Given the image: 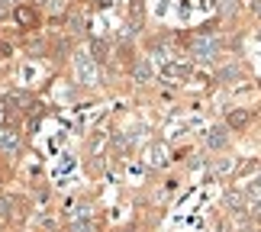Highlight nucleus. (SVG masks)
Listing matches in <instances>:
<instances>
[{
  "label": "nucleus",
  "mask_w": 261,
  "mask_h": 232,
  "mask_svg": "<svg viewBox=\"0 0 261 232\" xmlns=\"http://www.w3.org/2000/svg\"><path fill=\"white\" fill-rule=\"evenodd\" d=\"M77 78H81V81H87V84H90V81H97V74H94V65H90V58H77Z\"/></svg>",
  "instance_id": "obj_1"
},
{
  "label": "nucleus",
  "mask_w": 261,
  "mask_h": 232,
  "mask_svg": "<svg viewBox=\"0 0 261 232\" xmlns=\"http://www.w3.org/2000/svg\"><path fill=\"white\" fill-rule=\"evenodd\" d=\"M0 148H4V152H16V148H19L16 133H10V129H0Z\"/></svg>",
  "instance_id": "obj_2"
},
{
  "label": "nucleus",
  "mask_w": 261,
  "mask_h": 232,
  "mask_svg": "<svg viewBox=\"0 0 261 232\" xmlns=\"http://www.w3.org/2000/svg\"><path fill=\"white\" fill-rule=\"evenodd\" d=\"M245 203L248 207H258L261 203V181H255V184L245 187Z\"/></svg>",
  "instance_id": "obj_3"
},
{
  "label": "nucleus",
  "mask_w": 261,
  "mask_h": 232,
  "mask_svg": "<svg viewBox=\"0 0 261 232\" xmlns=\"http://www.w3.org/2000/svg\"><path fill=\"white\" fill-rule=\"evenodd\" d=\"M206 145H210V148H223V145H226V129H210Z\"/></svg>",
  "instance_id": "obj_4"
},
{
  "label": "nucleus",
  "mask_w": 261,
  "mask_h": 232,
  "mask_svg": "<svg viewBox=\"0 0 261 232\" xmlns=\"http://www.w3.org/2000/svg\"><path fill=\"white\" fill-rule=\"evenodd\" d=\"M97 229H100L97 219H81V223H74V226H71V232H97Z\"/></svg>",
  "instance_id": "obj_5"
},
{
  "label": "nucleus",
  "mask_w": 261,
  "mask_h": 232,
  "mask_svg": "<svg viewBox=\"0 0 261 232\" xmlns=\"http://www.w3.org/2000/svg\"><path fill=\"white\" fill-rule=\"evenodd\" d=\"M42 4H45V10H48V13H65V10H68V0H42Z\"/></svg>",
  "instance_id": "obj_6"
},
{
  "label": "nucleus",
  "mask_w": 261,
  "mask_h": 232,
  "mask_svg": "<svg viewBox=\"0 0 261 232\" xmlns=\"http://www.w3.org/2000/svg\"><path fill=\"white\" fill-rule=\"evenodd\" d=\"M136 78H139V81H148V78H152V68H148L145 62H139V65H136Z\"/></svg>",
  "instance_id": "obj_7"
},
{
  "label": "nucleus",
  "mask_w": 261,
  "mask_h": 232,
  "mask_svg": "<svg viewBox=\"0 0 261 232\" xmlns=\"http://www.w3.org/2000/svg\"><path fill=\"white\" fill-rule=\"evenodd\" d=\"M245 123H248V113H232V116H229V126H236V129L245 126Z\"/></svg>",
  "instance_id": "obj_8"
},
{
  "label": "nucleus",
  "mask_w": 261,
  "mask_h": 232,
  "mask_svg": "<svg viewBox=\"0 0 261 232\" xmlns=\"http://www.w3.org/2000/svg\"><path fill=\"white\" fill-rule=\"evenodd\" d=\"M16 16H19V23H33V10H29V7H19Z\"/></svg>",
  "instance_id": "obj_9"
},
{
  "label": "nucleus",
  "mask_w": 261,
  "mask_h": 232,
  "mask_svg": "<svg viewBox=\"0 0 261 232\" xmlns=\"http://www.w3.org/2000/svg\"><path fill=\"white\" fill-rule=\"evenodd\" d=\"M7 219H10V200L0 197V223H7Z\"/></svg>",
  "instance_id": "obj_10"
},
{
  "label": "nucleus",
  "mask_w": 261,
  "mask_h": 232,
  "mask_svg": "<svg viewBox=\"0 0 261 232\" xmlns=\"http://www.w3.org/2000/svg\"><path fill=\"white\" fill-rule=\"evenodd\" d=\"M184 74H187L184 65H171V68H168V78H184Z\"/></svg>",
  "instance_id": "obj_11"
},
{
  "label": "nucleus",
  "mask_w": 261,
  "mask_h": 232,
  "mask_svg": "<svg viewBox=\"0 0 261 232\" xmlns=\"http://www.w3.org/2000/svg\"><path fill=\"white\" fill-rule=\"evenodd\" d=\"M165 152H162V148H152V165H165V158H162Z\"/></svg>",
  "instance_id": "obj_12"
},
{
  "label": "nucleus",
  "mask_w": 261,
  "mask_h": 232,
  "mask_svg": "<svg viewBox=\"0 0 261 232\" xmlns=\"http://www.w3.org/2000/svg\"><path fill=\"white\" fill-rule=\"evenodd\" d=\"M13 4H16V0H0V7H7V10L13 7Z\"/></svg>",
  "instance_id": "obj_13"
},
{
  "label": "nucleus",
  "mask_w": 261,
  "mask_h": 232,
  "mask_svg": "<svg viewBox=\"0 0 261 232\" xmlns=\"http://www.w3.org/2000/svg\"><path fill=\"white\" fill-rule=\"evenodd\" d=\"M7 16V7H0V19H4Z\"/></svg>",
  "instance_id": "obj_14"
},
{
  "label": "nucleus",
  "mask_w": 261,
  "mask_h": 232,
  "mask_svg": "<svg viewBox=\"0 0 261 232\" xmlns=\"http://www.w3.org/2000/svg\"><path fill=\"white\" fill-rule=\"evenodd\" d=\"M119 232H133V229H119Z\"/></svg>",
  "instance_id": "obj_15"
},
{
  "label": "nucleus",
  "mask_w": 261,
  "mask_h": 232,
  "mask_svg": "<svg viewBox=\"0 0 261 232\" xmlns=\"http://www.w3.org/2000/svg\"><path fill=\"white\" fill-rule=\"evenodd\" d=\"M258 223H261V216H258Z\"/></svg>",
  "instance_id": "obj_16"
}]
</instances>
